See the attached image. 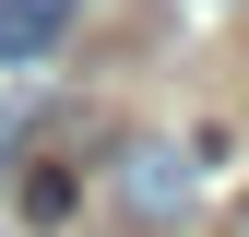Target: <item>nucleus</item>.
Wrapping results in <instances>:
<instances>
[{"label": "nucleus", "mask_w": 249, "mask_h": 237, "mask_svg": "<svg viewBox=\"0 0 249 237\" xmlns=\"http://www.w3.org/2000/svg\"><path fill=\"white\" fill-rule=\"evenodd\" d=\"M59 214H71V166H36L24 178V225H59Z\"/></svg>", "instance_id": "3"}, {"label": "nucleus", "mask_w": 249, "mask_h": 237, "mask_svg": "<svg viewBox=\"0 0 249 237\" xmlns=\"http://www.w3.org/2000/svg\"><path fill=\"white\" fill-rule=\"evenodd\" d=\"M119 202H131L142 225H178V202H190V166H178L166 142H131V154H119Z\"/></svg>", "instance_id": "1"}, {"label": "nucleus", "mask_w": 249, "mask_h": 237, "mask_svg": "<svg viewBox=\"0 0 249 237\" xmlns=\"http://www.w3.org/2000/svg\"><path fill=\"white\" fill-rule=\"evenodd\" d=\"M71 36V0H0V71H24V59H48Z\"/></svg>", "instance_id": "2"}, {"label": "nucleus", "mask_w": 249, "mask_h": 237, "mask_svg": "<svg viewBox=\"0 0 249 237\" xmlns=\"http://www.w3.org/2000/svg\"><path fill=\"white\" fill-rule=\"evenodd\" d=\"M226 237H249V214H237V225H226Z\"/></svg>", "instance_id": "4"}]
</instances>
